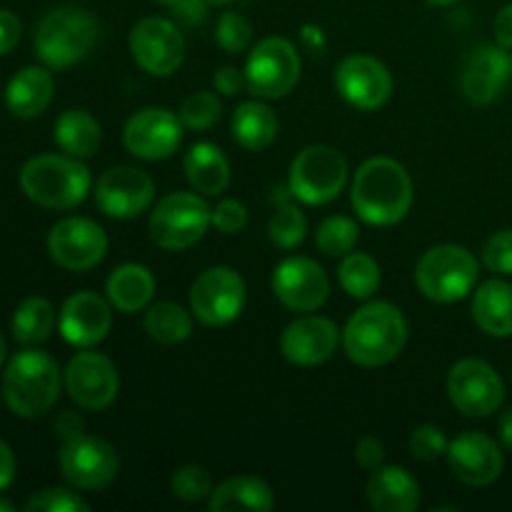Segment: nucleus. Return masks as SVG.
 <instances>
[{
    "instance_id": "obj_1",
    "label": "nucleus",
    "mask_w": 512,
    "mask_h": 512,
    "mask_svg": "<svg viewBox=\"0 0 512 512\" xmlns=\"http://www.w3.org/2000/svg\"><path fill=\"white\" fill-rule=\"evenodd\" d=\"M350 203L368 225H395L413 208V180L398 160L370 158L355 173Z\"/></svg>"
},
{
    "instance_id": "obj_2",
    "label": "nucleus",
    "mask_w": 512,
    "mask_h": 512,
    "mask_svg": "<svg viewBox=\"0 0 512 512\" xmlns=\"http://www.w3.org/2000/svg\"><path fill=\"white\" fill-rule=\"evenodd\" d=\"M408 343V323L395 305L375 300L363 305L343 330V348L353 363L363 368H383L403 353Z\"/></svg>"
},
{
    "instance_id": "obj_3",
    "label": "nucleus",
    "mask_w": 512,
    "mask_h": 512,
    "mask_svg": "<svg viewBox=\"0 0 512 512\" xmlns=\"http://www.w3.org/2000/svg\"><path fill=\"white\" fill-rule=\"evenodd\" d=\"M60 383L63 375L53 355L28 348L8 360V368L0 380V393L10 413L35 420L53 408L60 395Z\"/></svg>"
},
{
    "instance_id": "obj_4",
    "label": "nucleus",
    "mask_w": 512,
    "mask_h": 512,
    "mask_svg": "<svg viewBox=\"0 0 512 512\" xmlns=\"http://www.w3.org/2000/svg\"><path fill=\"white\" fill-rule=\"evenodd\" d=\"M90 170L73 155H35L20 168V188L35 205L48 210H73L88 198Z\"/></svg>"
},
{
    "instance_id": "obj_5",
    "label": "nucleus",
    "mask_w": 512,
    "mask_h": 512,
    "mask_svg": "<svg viewBox=\"0 0 512 512\" xmlns=\"http://www.w3.org/2000/svg\"><path fill=\"white\" fill-rule=\"evenodd\" d=\"M100 40V25L85 8L63 5L45 13L35 25V55L48 68H70L93 53Z\"/></svg>"
},
{
    "instance_id": "obj_6",
    "label": "nucleus",
    "mask_w": 512,
    "mask_h": 512,
    "mask_svg": "<svg viewBox=\"0 0 512 512\" xmlns=\"http://www.w3.org/2000/svg\"><path fill=\"white\" fill-rule=\"evenodd\" d=\"M478 260L463 245H435L415 268L420 293L433 303H458L468 298L478 283Z\"/></svg>"
},
{
    "instance_id": "obj_7",
    "label": "nucleus",
    "mask_w": 512,
    "mask_h": 512,
    "mask_svg": "<svg viewBox=\"0 0 512 512\" xmlns=\"http://www.w3.org/2000/svg\"><path fill=\"white\" fill-rule=\"evenodd\" d=\"M348 183V160L330 145H310L290 163L288 190L305 205H325Z\"/></svg>"
},
{
    "instance_id": "obj_8",
    "label": "nucleus",
    "mask_w": 512,
    "mask_h": 512,
    "mask_svg": "<svg viewBox=\"0 0 512 512\" xmlns=\"http://www.w3.org/2000/svg\"><path fill=\"white\" fill-rule=\"evenodd\" d=\"M213 225V208L195 193H170L150 213V238L163 250H188Z\"/></svg>"
},
{
    "instance_id": "obj_9",
    "label": "nucleus",
    "mask_w": 512,
    "mask_h": 512,
    "mask_svg": "<svg viewBox=\"0 0 512 512\" xmlns=\"http://www.w3.org/2000/svg\"><path fill=\"white\" fill-rule=\"evenodd\" d=\"M243 73L250 95L263 100L283 98L300 80V55L290 40L273 35L250 50Z\"/></svg>"
},
{
    "instance_id": "obj_10",
    "label": "nucleus",
    "mask_w": 512,
    "mask_h": 512,
    "mask_svg": "<svg viewBox=\"0 0 512 512\" xmlns=\"http://www.w3.org/2000/svg\"><path fill=\"white\" fill-rule=\"evenodd\" d=\"M245 305V280L225 265L203 270L190 285V313L208 328L233 323Z\"/></svg>"
},
{
    "instance_id": "obj_11",
    "label": "nucleus",
    "mask_w": 512,
    "mask_h": 512,
    "mask_svg": "<svg viewBox=\"0 0 512 512\" xmlns=\"http://www.w3.org/2000/svg\"><path fill=\"white\" fill-rule=\"evenodd\" d=\"M58 465L63 478L75 490H103L118 478L120 455L115 445L95 435H80V438L63 443L58 453Z\"/></svg>"
},
{
    "instance_id": "obj_12",
    "label": "nucleus",
    "mask_w": 512,
    "mask_h": 512,
    "mask_svg": "<svg viewBox=\"0 0 512 512\" xmlns=\"http://www.w3.org/2000/svg\"><path fill=\"white\" fill-rule=\"evenodd\" d=\"M448 395L450 403L468 418H488L503 405L505 385L493 365L480 358H465L450 368Z\"/></svg>"
},
{
    "instance_id": "obj_13",
    "label": "nucleus",
    "mask_w": 512,
    "mask_h": 512,
    "mask_svg": "<svg viewBox=\"0 0 512 512\" xmlns=\"http://www.w3.org/2000/svg\"><path fill=\"white\" fill-rule=\"evenodd\" d=\"M63 383L70 400L83 410L110 408L120 393V375L113 360L93 350H83L70 358Z\"/></svg>"
},
{
    "instance_id": "obj_14",
    "label": "nucleus",
    "mask_w": 512,
    "mask_h": 512,
    "mask_svg": "<svg viewBox=\"0 0 512 512\" xmlns=\"http://www.w3.org/2000/svg\"><path fill=\"white\" fill-rule=\"evenodd\" d=\"M130 53L150 75L168 78L183 65L185 38L168 18H143L130 30Z\"/></svg>"
},
{
    "instance_id": "obj_15",
    "label": "nucleus",
    "mask_w": 512,
    "mask_h": 512,
    "mask_svg": "<svg viewBox=\"0 0 512 512\" xmlns=\"http://www.w3.org/2000/svg\"><path fill=\"white\" fill-rule=\"evenodd\" d=\"M155 183L145 170L118 165L105 170L95 183V203L100 213L115 220H133L153 205Z\"/></svg>"
},
{
    "instance_id": "obj_16",
    "label": "nucleus",
    "mask_w": 512,
    "mask_h": 512,
    "mask_svg": "<svg viewBox=\"0 0 512 512\" xmlns=\"http://www.w3.org/2000/svg\"><path fill=\"white\" fill-rule=\"evenodd\" d=\"M48 253L60 268L83 273L93 270L108 253L105 230L90 218H65L48 233Z\"/></svg>"
},
{
    "instance_id": "obj_17",
    "label": "nucleus",
    "mask_w": 512,
    "mask_h": 512,
    "mask_svg": "<svg viewBox=\"0 0 512 512\" xmlns=\"http://www.w3.org/2000/svg\"><path fill=\"white\" fill-rule=\"evenodd\" d=\"M335 88L358 110H378L393 95V75L373 55H348L335 68Z\"/></svg>"
},
{
    "instance_id": "obj_18",
    "label": "nucleus",
    "mask_w": 512,
    "mask_h": 512,
    "mask_svg": "<svg viewBox=\"0 0 512 512\" xmlns=\"http://www.w3.org/2000/svg\"><path fill=\"white\" fill-rule=\"evenodd\" d=\"M123 143L140 160H165L183 143V123L168 108L138 110L125 123Z\"/></svg>"
},
{
    "instance_id": "obj_19",
    "label": "nucleus",
    "mask_w": 512,
    "mask_h": 512,
    "mask_svg": "<svg viewBox=\"0 0 512 512\" xmlns=\"http://www.w3.org/2000/svg\"><path fill=\"white\" fill-rule=\"evenodd\" d=\"M273 293L293 313H315L328 300L330 280L313 258H288L275 268Z\"/></svg>"
},
{
    "instance_id": "obj_20",
    "label": "nucleus",
    "mask_w": 512,
    "mask_h": 512,
    "mask_svg": "<svg viewBox=\"0 0 512 512\" xmlns=\"http://www.w3.org/2000/svg\"><path fill=\"white\" fill-rule=\"evenodd\" d=\"M448 465L455 478L470 488H488L503 475L505 458L490 435L468 430L448 445Z\"/></svg>"
},
{
    "instance_id": "obj_21",
    "label": "nucleus",
    "mask_w": 512,
    "mask_h": 512,
    "mask_svg": "<svg viewBox=\"0 0 512 512\" xmlns=\"http://www.w3.org/2000/svg\"><path fill=\"white\" fill-rule=\"evenodd\" d=\"M340 343L338 325L323 315H303L293 320L280 335V353L285 360L300 368H313L323 365L333 358Z\"/></svg>"
},
{
    "instance_id": "obj_22",
    "label": "nucleus",
    "mask_w": 512,
    "mask_h": 512,
    "mask_svg": "<svg viewBox=\"0 0 512 512\" xmlns=\"http://www.w3.org/2000/svg\"><path fill=\"white\" fill-rule=\"evenodd\" d=\"M110 308H113L110 300L93 290H80V293L70 295L60 308L58 320L65 343L75 345V348H93V345L103 343L113 325Z\"/></svg>"
},
{
    "instance_id": "obj_23",
    "label": "nucleus",
    "mask_w": 512,
    "mask_h": 512,
    "mask_svg": "<svg viewBox=\"0 0 512 512\" xmlns=\"http://www.w3.org/2000/svg\"><path fill=\"white\" fill-rule=\"evenodd\" d=\"M512 80V53L503 45H480L463 68V95L473 105H490L505 93Z\"/></svg>"
},
{
    "instance_id": "obj_24",
    "label": "nucleus",
    "mask_w": 512,
    "mask_h": 512,
    "mask_svg": "<svg viewBox=\"0 0 512 512\" xmlns=\"http://www.w3.org/2000/svg\"><path fill=\"white\" fill-rule=\"evenodd\" d=\"M368 503L378 512H413L420 505V485L413 475L398 465L373 470L368 483Z\"/></svg>"
},
{
    "instance_id": "obj_25",
    "label": "nucleus",
    "mask_w": 512,
    "mask_h": 512,
    "mask_svg": "<svg viewBox=\"0 0 512 512\" xmlns=\"http://www.w3.org/2000/svg\"><path fill=\"white\" fill-rule=\"evenodd\" d=\"M53 75L40 65H28L10 78L5 88V105L15 118H38L53 100Z\"/></svg>"
},
{
    "instance_id": "obj_26",
    "label": "nucleus",
    "mask_w": 512,
    "mask_h": 512,
    "mask_svg": "<svg viewBox=\"0 0 512 512\" xmlns=\"http://www.w3.org/2000/svg\"><path fill=\"white\" fill-rule=\"evenodd\" d=\"M473 320L490 338L512 335V285L505 280H485L473 293Z\"/></svg>"
},
{
    "instance_id": "obj_27",
    "label": "nucleus",
    "mask_w": 512,
    "mask_h": 512,
    "mask_svg": "<svg viewBox=\"0 0 512 512\" xmlns=\"http://www.w3.org/2000/svg\"><path fill=\"white\" fill-rule=\"evenodd\" d=\"M110 305L118 313L133 315L148 308L155 295V278L145 265L125 263L110 273L108 285H105Z\"/></svg>"
},
{
    "instance_id": "obj_28",
    "label": "nucleus",
    "mask_w": 512,
    "mask_h": 512,
    "mask_svg": "<svg viewBox=\"0 0 512 512\" xmlns=\"http://www.w3.org/2000/svg\"><path fill=\"white\" fill-rule=\"evenodd\" d=\"M208 508L213 512H230V510H253L268 512L275 508V495L265 480L255 475H238L218 488H213L208 498Z\"/></svg>"
},
{
    "instance_id": "obj_29",
    "label": "nucleus",
    "mask_w": 512,
    "mask_h": 512,
    "mask_svg": "<svg viewBox=\"0 0 512 512\" xmlns=\"http://www.w3.org/2000/svg\"><path fill=\"white\" fill-rule=\"evenodd\" d=\"M183 170L188 183L203 195H220L230 185V163L213 143H195L185 153Z\"/></svg>"
},
{
    "instance_id": "obj_30",
    "label": "nucleus",
    "mask_w": 512,
    "mask_h": 512,
    "mask_svg": "<svg viewBox=\"0 0 512 512\" xmlns=\"http://www.w3.org/2000/svg\"><path fill=\"white\" fill-rule=\"evenodd\" d=\"M230 128H233L235 143L253 153L270 148L273 140L278 138V118H275L273 108L260 103V98L240 103L230 120Z\"/></svg>"
},
{
    "instance_id": "obj_31",
    "label": "nucleus",
    "mask_w": 512,
    "mask_h": 512,
    "mask_svg": "<svg viewBox=\"0 0 512 512\" xmlns=\"http://www.w3.org/2000/svg\"><path fill=\"white\" fill-rule=\"evenodd\" d=\"M100 123L88 113V110H65L55 120V143L63 153L73 158H93L100 148Z\"/></svg>"
},
{
    "instance_id": "obj_32",
    "label": "nucleus",
    "mask_w": 512,
    "mask_h": 512,
    "mask_svg": "<svg viewBox=\"0 0 512 512\" xmlns=\"http://www.w3.org/2000/svg\"><path fill=\"white\" fill-rule=\"evenodd\" d=\"M55 328V308L48 298H40V295H33V298L23 300L18 305V310L13 313V323H10V330H13V338L18 340L25 348H35V345H43L45 340L50 338Z\"/></svg>"
},
{
    "instance_id": "obj_33",
    "label": "nucleus",
    "mask_w": 512,
    "mask_h": 512,
    "mask_svg": "<svg viewBox=\"0 0 512 512\" xmlns=\"http://www.w3.org/2000/svg\"><path fill=\"white\" fill-rule=\"evenodd\" d=\"M143 325L148 338L155 340V343L178 345L188 340L190 333H193V315L183 305L163 300V303L150 305Z\"/></svg>"
},
{
    "instance_id": "obj_34",
    "label": "nucleus",
    "mask_w": 512,
    "mask_h": 512,
    "mask_svg": "<svg viewBox=\"0 0 512 512\" xmlns=\"http://www.w3.org/2000/svg\"><path fill=\"white\" fill-rule=\"evenodd\" d=\"M340 285L350 298L368 300L380 288V265L368 253L343 255V263L338 268Z\"/></svg>"
},
{
    "instance_id": "obj_35",
    "label": "nucleus",
    "mask_w": 512,
    "mask_h": 512,
    "mask_svg": "<svg viewBox=\"0 0 512 512\" xmlns=\"http://www.w3.org/2000/svg\"><path fill=\"white\" fill-rule=\"evenodd\" d=\"M278 193L280 195H275V200H278V210H275V215L270 218L268 233H270V240H273L278 248L293 250L305 240V233H308V220H305V215L300 213L298 205H293L288 198H285L288 190H278Z\"/></svg>"
},
{
    "instance_id": "obj_36",
    "label": "nucleus",
    "mask_w": 512,
    "mask_h": 512,
    "mask_svg": "<svg viewBox=\"0 0 512 512\" xmlns=\"http://www.w3.org/2000/svg\"><path fill=\"white\" fill-rule=\"evenodd\" d=\"M358 238V223L348 215H330L318 225V233H315V243H318L320 253L330 255V258L348 255L358 245Z\"/></svg>"
},
{
    "instance_id": "obj_37",
    "label": "nucleus",
    "mask_w": 512,
    "mask_h": 512,
    "mask_svg": "<svg viewBox=\"0 0 512 512\" xmlns=\"http://www.w3.org/2000/svg\"><path fill=\"white\" fill-rule=\"evenodd\" d=\"M180 123L188 130H210L220 120V100L210 90H200L183 100L178 113Z\"/></svg>"
},
{
    "instance_id": "obj_38",
    "label": "nucleus",
    "mask_w": 512,
    "mask_h": 512,
    "mask_svg": "<svg viewBox=\"0 0 512 512\" xmlns=\"http://www.w3.org/2000/svg\"><path fill=\"white\" fill-rule=\"evenodd\" d=\"M170 490L175 498L185 500V503H200L213 493V478L200 465H183L170 478Z\"/></svg>"
},
{
    "instance_id": "obj_39",
    "label": "nucleus",
    "mask_w": 512,
    "mask_h": 512,
    "mask_svg": "<svg viewBox=\"0 0 512 512\" xmlns=\"http://www.w3.org/2000/svg\"><path fill=\"white\" fill-rule=\"evenodd\" d=\"M215 40H218V45L225 53H245L250 48V40H253V25H250L245 15L228 10V13L220 15L218 28H215Z\"/></svg>"
},
{
    "instance_id": "obj_40",
    "label": "nucleus",
    "mask_w": 512,
    "mask_h": 512,
    "mask_svg": "<svg viewBox=\"0 0 512 512\" xmlns=\"http://www.w3.org/2000/svg\"><path fill=\"white\" fill-rule=\"evenodd\" d=\"M88 500L68 488H45L25 503V512H88Z\"/></svg>"
},
{
    "instance_id": "obj_41",
    "label": "nucleus",
    "mask_w": 512,
    "mask_h": 512,
    "mask_svg": "<svg viewBox=\"0 0 512 512\" xmlns=\"http://www.w3.org/2000/svg\"><path fill=\"white\" fill-rule=\"evenodd\" d=\"M448 445V438H445L438 425H420L410 435V453H413L415 460H423V463H433V460L448 455Z\"/></svg>"
},
{
    "instance_id": "obj_42",
    "label": "nucleus",
    "mask_w": 512,
    "mask_h": 512,
    "mask_svg": "<svg viewBox=\"0 0 512 512\" xmlns=\"http://www.w3.org/2000/svg\"><path fill=\"white\" fill-rule=\"evenodd\" d=\"M483 263L490 273L512 275V230H498L483 245Z\"/></svg>"
},
{
    "instance_id": "obj_43",
    "label": "nucleus",
    "mask_w": 512,
    "mask_h": 512,
    "mask_svg": "<svg viewBox=\"0 0 512 512\" xmlns=\"http://www.w3.org/2000/svg\"><path fill=\"white\" fill-rule=\"evenodd\" d=\"M213 225L225 235H235L248 225V208L240 200L225 198L213 208Z\"/></svg>"
},
{
    "instance_id": "obj_44",
    "label": "nucleus",
    "mask_w": 512,
    "mask_h": 512,
    "mask_svg": "<svg viewBox=\"0 0 512 512\" xmlns=\"http://www.w3.org/2000/svg\"><path fill=\"white\" fill-rule=\"evenodd\" d=\"M355 460H358L360 468L370 470V473L378 468H383V463H385L383 443H380L375 435H365V438H360L358 445H355Z\"/></svg>"
},
{
    "instance_id": "obj_45",
    "label": "nucleus",
    "mask_w": 512,
    "mask_h": 512,
    "mask_svg": "<svg viewBox=\"0 0 512 512\" xmlns=\"http://www.w3.org/2000/svg\"><path fill=\"white\" fill-rule=\"evenodd\" d=\"M23 38V23L10 10H0V55H8L18 48Z\"/></svg>"
},
{
    "instance_id": "obj_46",
    "label": "nucleus",
    "mask_w": 512,
    "mask_h": 512,
    "mask_svg": "<svg viewBox=\"0 0 512 512\" xmlns=\"http://www.w3.org/2000/svg\"><path fill=\"white\" fill-rule=\"evenodd\" d=\"M208 5V0H175L170 5V13L185 25H200L208 20Z\"/></svg>"
},
{
    "instance_id": "obj_47",
    "label": "nucleus",
    "mask_w": 512,
    "mask_h": 512,
    "mask_svg": "<svg viewBox=\"0 0 512 512\" xmlns=\"http://www.w3.org/2000/svg\"><path fill=\"white\" fill-rule=\"evenodd\" d=\"M213 85L218 93L233 98V95H238L240 90L245 88V73H240L238 68H230V65H225V68H220L218 73L213 75Z\"/></svg>"
},
{
    "instance_id": "obj_48",
    "label": "nucleus",
    "mask_w": 512,
    "mask_h": 512,
    "mask_svg": "<svg viewBox=\"0 0 512 512\" xmlns=\"http://www.w3.org/2000/svg\"><path fill=\"white\" fill-rule=\"evenodd\" d=\"M55 435L63 438V443L80 438V435H85V420L75 410H65L55 420Z\"/></svg>"
},
{
    "instance_id": "obj_49",
    "label": "nucleus",
    "mask_w": 512,
    "mask_h": 512,
    "mask_svg": "<svg viewBox=\"0 0 512 512\" xmlns=\"http://www.w3.org/2000/svg\"><path fill=\"white\" fill-rule=\"evenodd\" d=\"M493 33H495V40H498V45L512 50V3L505 5V8L498 13V18H495L493 23Z\"/></svg>"
},
{
    "instance_id": "obj_50",
    "label": "nucleus",
    "mask_w": 512,
    "mask_h": 512,
    "mask_svg": "<svg viewBox=\"0 0 512 512\" xmlns=\"http://www.w3.org/2000/svg\"><path fill=\"white\" fill-rule=\"evenodd\" d=\"M15 468H18V465H15L13 450H10L8 443H3V440H0V490H5L13 485Z\"/></svg>"
},
{
    "instance_id": "obj_51",
    "label": "nucleus",
    "mask_w": 512,
    "mask_h": 512,
    "mask_svg": "<svg viewBox=\"0 0 512 512\" xmlns=\"http://www.w3.org/2000/svg\"><path fill=\"white\" fill-rule=\"evenodd\" d=\"M300 40H303L305 50H310V53H323L325 35L323 30L315 28V25H305L303 33H300Z\"/></svg>"
},
{
    "instance_id": "obj_52",
    "label": "nucleus",
    "mask_w": 512,
    "mask_h": 512,
    "mask_svg": "<svg viewBox=\"0 0 512 512\" xmlns=\"http://www.w3.org/2000/svg\"><path fill=\"white\" fill-rule=\"evenodd\" d=\"M498 433H500V443L512 453V408L505 410L498 420Z\"/></svg>"
},
{
    "instance_id": "obj_53",
    "label": "nucleus",
    "mask_w": 512,
    "mask_h": 512,
    "mask_svg": "<svg viewBox=\"0 0 512 512\" xmlns=\"http://www.w3.org/2000/svg\"><path fill=\"white\" fill-rule=\"evenodd\" d=\"M5 358H8V343H5L3 333H0V365L5 363Z\"/></svg>"
},
{
    "instance_id": "obj_54",
    "label": "nucleus",
    "mask_w": 512,
    "mask_h": 512,
    "mask_svg": "<svg viewBox=\"0 0 512 512\" xmlns=\"http://www.w3.org/2000/svg\"><path fill=\"white\" fill-rule=\"evenodd\" d=\"M13 510H15L13 503H8V500L0 498V512H13Z\"/></svg>"
},
{
    "instance_id": "obj_55",
    "label": "nucleus",
    "mask_w": 512,
    "mask_h": 512,
    "mask_svg": "<svg viewBox=\"0 0 512 512\" xmlns=\"http://www.w3.org/2000/svg\"><path fill=\"white\" fill-rule=\"evenodd\" d=\"M430 3H435V5H453V3H458V0H430Z\"/></svg>"
},
{
    "instance_id": "obj_56",
    "label": "nucleus",
    "mask_w": 512,
    "mask_h": 512,
    "mask_svg": "<svg viewBox=\"0 0 512 512\" xmlns=\"http://www.w3.org/2000/svg\"><path fill=\"white\" fill-rule=\"evenodd\" d=\"M208 3H213V5H230V3H235V0H208Z\"/></svg>"
},
{
    "instance_id": "obj_57",
    "label": "nucleus",
    "mask_w": 512,
    "mask_h": 512,
    "mask_svg": "<svg viewBox=\"0 0 512 512\" xmlns=\"http://www.w3.org/2000/svg\"><path fill=\"white\" fill-rule=\"evenodd\" d=\"M155 3H163V5H165V8H170V5H173V3H175V0H155Z\"/></svg>"
}]
</instances>
